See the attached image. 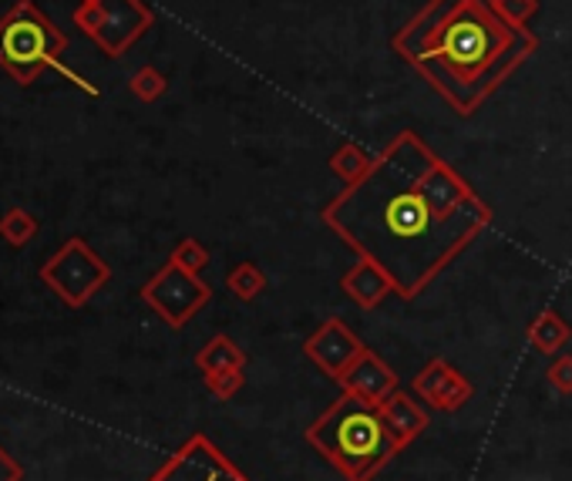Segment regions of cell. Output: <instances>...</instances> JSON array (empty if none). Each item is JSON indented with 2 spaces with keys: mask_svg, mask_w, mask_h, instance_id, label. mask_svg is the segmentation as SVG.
<instances>
[{
  "mask_svg": "<svg viewBox=\"0 0 572 481\" xmlns=\"http://www.w3.org/2000/svg\"><path fill=\"white\" fill-rule=\"evenodd\" d=\"M324 222L361 257L378 263L401 300H414L488 229L491 209L417 132H398L368 176L343 186Z\"/></svg>",
  "mask_w": 572,
  "mask_h": 481,
  "instance_id": "obj_1",
  "label": "cell"
},
{
  "mask_svg": "<svg viewBox=\"0 0 572 481\" xmlns=\"http://www.w3.org/2000/svg\"><path fill=\"white\" fill-rule=\"evenodd\" d=\"M391 48L455 115L472 118L539 51V38L529 24H512L495 0H427Z\"/></svg>",
  "mask_w": 572,
  "mask_h": 481,
  "instance_id": "obj_2",
  "label": "cell"
},
{
  "mask_svg": "<svg viewBox=\"0 0 572 481\" xmlns=\"http://www.w3.org/2000/svg\"><path fill=\"white\" fill-rule=\"evenodd\" d=\"M307 438L350 481H368L401 445L384 418V408L353 390H343L337 405L314 421Z\"/></svg>",
  "mask_w": 572,
  "mask_h": 481,
  "instance_id": "obj_3",
  "label": "cell"
},
{
  "mask_svg": "<svg viewBox=\"0 0 572 481\" xmlns=\"http://www.w3.org/2000/svg\"><path fill=\"white\" fill-rule=\"evenodd\" d=\"M64 48L67 38L31 0H18V8L0 18V67L21 88L34 85L44 71H51Z\"/></svg>",
  "mask_w": 572,
  "mask_h": 481,
  "instance_id": "obj_4",
  "label": "cell"
},
{
  "mask_svg": "<svg viewBox=\"0 0 572 481\" xmlns=\"http://www.w3.org/2000/svg\"><path fill=\"white\" fill-rule=\"evenodd\" d=\"M38 276L64 306L82 310L112 280V266L85 243L82 236H71L57 247V253L38 270Z\"/></svg>",
  "mask_w": 572,
  "mask_h": 481,
  "instance_id": "obj_5",
  "label": "cell"
},
{
  "mask_svg": "<svg viewBox=\"0 0 572 481\" xmlns=\"http://www.w3.org/2000/svg\"><path fill=\"white\" fill-rule=\"evenodd\" d=\"M156 24L146 0H88L75 11V28L92 38L105 57H125V51Z\"/></svg>",
  "mask_w": 572,
  "mask_h": 481,
  "instance_id": "obj_6",
  "label": "cell"
},
{
  "mask_svg": "<svg viewBox=\"0 0 572 481\" xmlns=\"http://www.w3.org/2000/svg\"><path fill=\"white\" fill-rule=\"evenodd\" d=\"M212 290L199 280V273H189L176 266L172 260L141 286V300H146L172 331H182L189 320L209 303Z\"/></svg>",
  "mask_w": 572,
  "mask_h": 481,
  "instance_id": "obj_7",
  "label": "cell"
},
{
  "mask_svg": "<svg viewBox=\"0 0 572 481\" xmlns=\"http://www.w3.org/2000/svg\"><path fill=\"white\" fill-rule=\"evenodd\" d=\"M149 481H250L205 435H192Z\"/></svg>",
  "mask_w": 572,
  "mask_h": 481,
  "instance_id": "obj_8",
  "label": "cell"
},
{
  "mask_svg": "<svg viewBox=\"0 0 572 481\" xmlns=\"http://www.w3.org/2000/svg\"><path fill=\"white\" fill-rule=\"evenodd\" d=\"M304 351H307V357L320 367V370H327L330 377H343L350 367H353V360L361 357L368 347L357 341L340 320L333 316V320H327V324L304 344Z\"/></svg>",
  "mask_w": 572,
  "mask_h": 481,
  "instance_id": "obj_9",
  "label": "cell"
},
{
  "mask_svg": "<svg viewBox=\"0 0 572 481\" xmlns=\"http://www.w3.org/2000/svg\"><path fill=\"white\" fill-rule=\"evenodd\" d=\"M414 387L432 400L435 408H442V411H455V408H462L465 400L472 397V384L462 377V374H455L445 360H435V364H427L424 370H421V377L414 380Z\"/></svg>",
  "mask_w": 572,
  "mask_h": 481,
  "instance_id": "obj_10",
  "label": "cell"
},
{
  "mask_svg": "<svg viewBox=\"0 0 572 481\" xmlns=\"http://www.w3.org/2000/svg\"><path fill=\"white\" fill-rule=\"evenodd\" d=\"M340 380H343L347 390H353V394H361V397L374 400V405L388 400V397L394 394V387H398L394 370H391L378 354H371V351H364L361 357H357L353 367H350Z\"/></svg>",
  "mask_w": 572,
  "mask_h": 481,
  "instance_id": "obj_11",
  "label": "cell"
},
{
  "mask_svg": "<svg viewBox=\"0 0 572 481\" xmlns=\"http://www.w3.org/2000/svg\"><path fill=\"white\" fill-rule=\"evenodd\" d=\"M340 286H343V293H347L357 306H364V310L378 306L388 293H394L391 276H388L378 263H371V260H357V263L343 273Z\"/></svg>",
  "mask_w": 572,
  "mask_h": 481,
  "instance_id": "obj_12",
  "label": "cell"
},
{
  "mask_svg": "<svg viewBox=\"0 0 572 481\" xmlns=\"http://www.w3.org/2000/svg\"><path fill=\"white\" fill-rule=\"evenodd\" d=\"M381 408H384V418L391 425V431L398 435V441H411L421 428H424V415L417 411V405L407 397V394H391L388 400H381Z\"/></svg>",
  "mask_w": 572,
  "mask_h": 481,
  "instance_id": "obj_13",
  "label": "cell"
},
{
  "mask_svg": "<svg viewBox=\"0 0 572 481\" xmlns=\"http://www.w3.org/2000/svg\"><path fill=\"white\" fill-rule=\"evenodd\" d=\"M374 166V155L361 145L353 142H343L333 155H330V172L343 182V186H353L368 176V169Z\"/></svg>",
  "mask_w": 572,
  "mask_h": 481,
  "instance_id": "obj_14",
  "label": "cell"
},
{
  "mask_svg": "<svg viewBox=\"0 0 572 481\" xmlns=\"http://www.w3.org/2000/svg\"><path fill=\"white\" fill-rule=\"evenodd\" d=\"M195 364H199V370L202 374H223V370H243V364H246V354L230 341V337H212L202 351H199V357H195Z\"/></svg>",
  "mask_w": 572,
  "mask_h": 481,
  "instance_id": "obj_15",
  "label": "cell"
},
{
  "mask_svg": "<svg viewBox=\"0 0 572 481\" xmlns=\"http://www.w3.org/2000/svg\"><path fill=\"white\" fill-rule=\"evenodd\" d=\"M569 337H572V331H569V324H565V320H562L555 310L539 313V316H536V324L529 327V344H532L536 351H542V354H555V351H562Z\"/></svg>",
  "mask_w": 572,
  "mask_h": 481,
  "instance_id": "obj_16",
  "label": "cell"
},
{
  "mask_svg": "<svg viewBox=\"0 0 572 481\" xmlns=\"http://www.w3.org/2000/svg\"><path fill=\"white\" fill-rule=\"evenodd\" d=\"M34 236H38V219L28 209H8L0 216V239H4L8 247L24 250Z\"/></svg>",
  "mask_w": 572,
  "mask_h": 481,
  "instance_id": "obj_17",
  "label": "cell"
},
{
  "mask_svg": "<svg viewBox=\"0 0 572 481\" xmlns=\"http://www.w3.org/2000/svg\"><path fill=\"white\" fill-rule=\"evenodd\" d=\"M128 92L138 98V102H146V105H156L166 92H169V77L152 67V64H141L131 77H128Z\"/></svg>",
  "mask_w": 572,
  "mask_h": 481,
  "instance_id": "obj_18",
  "label": "cell"
},
{
  "mask_svg": "<svg viewBox=\"0 0 572 481\" xmlns=\"http://www.w3.org/2000/svg\"><path fill=\"white\" fill-rule=\"evenodd\" d=\"M226 286H230L240 300H256V296L263 293V286H266V276H263V270H259L256 263H240V266H233Z\"/></svg>",
  "mask_w": 572,
  "mask_h": 481,
  "instance_id": "obj_19",
  "label": "cell"
},
{
  "mask_svg": "<svg viewBox=\"0 0 572 481\" xmlns=\"http://www.w3.org/2000/svg\"><path fill=\"white\" fill-rule=\"evenodd\" d=\"M169 260H172L176 266L189 270V273H199V270H205V263H209V250L199 243V239H182V243L172 250Z\"/></svg>",
  "mask_w": 572,
  "mask_h": 481,
  "instance_id": "obj_20",
  "label": "cell"
},
{
  "mask_svg": "<svg viewBox=\"0 0 572 481\" xmlns=\"http://www.w3.org/2000/svg\"><path fill=\"white\" fill-rule=\"evenodd\" d=\"M495 8L502 11L512 24H529L539 11V0H495Z\"/></svg>",
  "mask_w": 572,
  "mask_h": 481,
  "instance_id": "obj_21",
  "label": "cell"
},
{
  "mask_svg": "<svg viewBox=\"0 0 572 481\" xmlns=\"http://www.w3.org/2000/svg\"><path fill=\"white\" fill-rule=\"evenodd\" d=\"M205 384L212 394L220 397H233L243 384V370H223V374H205Z\"/></svg>",
  "mask_w": 572,
  "mask_h": 481,
  "instance_id": "obj_22",
  "label": "cell"
},
{
  "mask_svg": "<svg viewBox=\"0 0 572 481\" xmlns=\"http://www.w3.org/2000/svg\"><path fill=\"white\" fill-rule=\"evenodd\" d=\"M549 380L559 387V390H572V357H559L552 367H549Z\"/></svg>",
  "mask_w": 572,
  "mask_h": 481,
  "instance_id": "obj_23",
  "label": "cell"
},
{
  "mask_svg": "<svg viewBox=\"0 0 572 481\" xmlns=\"http://www.w3.org/2000/svg\"><path fill=\"white\" fill-rule=\"evenodd\" d=\"M21 478H24V468L0 448V481H21Z\"/></svg>",
  "mask_w": 572,
  "mask_h": 481,
  "instance_id": "obj_24",
  "label": "cell"
},
{
  "mask_svg": "<svg viewBox=\"0 0 572 481\" xmlns=\"http://www.w3.org/2000/svg\"><path fill=\"white\" fill-rule=\"evenodd\" d=\"M82 4H88V0H82Z\"/></svg>",
  "mask_w": 572,
  "mask_h": 481,
  "instance_id": "obj_25",
  "label": "cell"
}]
</instances>
